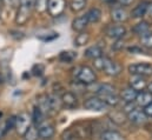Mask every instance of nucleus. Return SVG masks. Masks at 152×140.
<instances>
[{"label":"nucleus","instance_id":"c9c22d12","mask_svg":"<svg viewBox=\"0 0 152 140\" xmlns=\"http://www.w3.org/2000/svg\"><path fill=\"white\" fill-rule=\"evenodd\" d=\"M129 51H130V52H137V53H143V51H142L140 48H138V47H131V48H129Z\"/></svg>","mask_w":152,"mask_h":140},{"label":"nucleus","instance_id":"1a4fd4ad","mask_svg":"<svg viewBox=\"0 0 152 140\" xmlns=\"http://www.w3.org/2000/svg\"><path fill=\"white\" fill-rule=\"evenodd\" d=\"M130 87H132L137 92H140L148 87V81H146L145 77H143V75L132 74V77L130 79Z\"/></svg>","mask_w":152,"mask_h":140},{"label":"nucleus","instance_id":"4c0bfd02","mask_svg":"<svg viewBox=\"0 0 152 140\" xmlns=\"http://www.w3.org/2000/svg\"><path fill=\"white\" fill-rule=\"evenodd\" d=\"M146 88H148V91L152 94V81L150 82V84H148V87H146Z\"/></svg>","mask_w":152,"mask_h":140},{"label":"nucleus","instance_id":"9b49d317","mask_svg":"<svg viewBox=\"0 0 152 140\" xmlns=\"http://www.w3.org/2000/svg\"><path fill=\"white\" fill-rule=\"evenodd\" d=\"M30 15H31V8H27L25 6H21L19 7L18 12H17V17H15V23L18 25H24L27 23V20L30 19Z\"/></svg>","mask_w":152,"mask_h":140},{"label":"nucleus","instance_id":"393cba45","mask_svg":"<svg viewBox=\"0 0 152 140\" xmlns=\"http://www.w3.org/2000/svg\"><path fill=\"white\" fill-rule=\"evenodd\" d=\"M88 40H90V34L88 33H86V32H79V34L76 36V39H75V45L77 46H83V45H85V44H87L88 42Z\"/></svg>","mask_w":152,"mask_h":140},{"label":"nucleus","instance_id":"39448f33","mask_svg":"<svg viewBox=\"0 0 152 140\" xmlns=\"http://www.w3.org/2000/svg\"><path fill=\"white\" fill-rule=\"evenodd\" d=\"M84 107L88 111H94V112H102L106 109L109 106L104 103L99 97H91L84 101Z\"/></svg>","mask_w":152,"mask_h":140},{"label":"nucleus","instance_id":"f257e3e1","mask_svg":"<svg viewBox=\"0 0 152 140\" xmlns=\"http://www.w3.org/2000/svg\"><path fill=\"white\" fill-rule=\"evenodd\" d=\"M94 67L96 70L104 72L109 77H117L121 72L120 65L107 57H100L94 59Z\"/></svg>","mask_w":152,"mask_h":140},{"label":"nucleus","instance_id":"6e6552de","mask_svg":"<svg viewBox=\"0 0 152 140\" xmlns=\"http://www.w3.org/2000/svg\"><path fill=\"white\" fill-rule=\"evenodd\" d=\"M39 138L42 140H50L54 136V126L48 122H42L38 126Z\"/></svg>","mask_w":152,"mask_h":140},{"label":"nucleus","instance_id":"6ab92c4d","mask_svg":"<svg viewBox=\"0 0 152 140\" xmlns=\"http://www.w3.org/2000/svg\"><path fill=\"white\" fill-rule=\"evenodd\" d=\"M84 55L86 57V58H88V59H97V58H100V57H103V50L99 47V46H91V47H88L87 50H85V53H84Z\"/></svg>","mask_w":152,"mask_h":140},{"label":"nucleus","instance_id":"f3484780","mask_svg":"<svg viewBox=\"0 0 152 140\" xmlns=\"http://www.w3.org/2000/svg\"><path fill=\"white\" fill-rule=\"evenodd\" d=\"M137 91H134L132 87H127L124 88L120 93V98L125 101V103H133L136 101V97H137Z\"/></svg>","mask_w":152,"mask_h":140},{"label":"nucleus","instance_id":"c756f323","mask_svg":"<svg viewBox=\"0 0 152 140\" xmlns=\"http://www.w3.org/2000/svg\"><path fill=\"white\" fill-rule=\"evenodd\" d=\"M20 5L27 8H32L33 6H36V0H20Z\"/></svg>","mask_w":152,"mask_h":140},{"label":"nucleus","instance_id":"f704fd0d","mask_svg":"<svg viewBox=\"0 0 152 140\" xmlns=\"http://www.w3.org/2000/svg\"><path fill=\"white\" fill-rule=\"evenodd\" d=\"M118 2L120 5H123V6H129V5H131L133 2V0H118Z\"/></svg>","mask_w":152,"mask_h":140},{"label":"nucleus","instance_id":"2eb2a0df","mask_svg":"<svg viewBox=\"0 0 152 140\" xmlns=\"http://www.w3.org/2000/svg\"><path fill=\"white\" fill-rule=\"evenodd\" d=\"M88 25V20L86 18V15H81V17H78L76 18L73 21H72V28L73 31L76 32H83Z\"/></svg>","mask_w":152,"mask_h":140},{"label":"nucleus","instance_id":"7c9ffc66","mask_svg":"<svg viewBox=\"0 0 152 140\" xmlns=\"http://www.w3.org/2000/svg\"><path fill=\"white\" fill-rule=\"evenodd\" d=\"M20 2V0H4V4L11 8H14L18 6V4Z\"/></svg>","mask_w":152,"mask_h":140},{"label":"nucleus","instance_id":"473e14b6","mask_svg":"<svg viewBox=\"0 0 152 140\" xmlns=\"http://www.w3.org/2000/svg\"><path fill=\"white\" fill-rule=\"evenodd\" d=\"M144 112L148 117H152V101L146 107H144Z\"/></svg>","mask_w":152,"mask_h":140},{"label":"nucleus","instance_id":"79ce46f5","mask_svg":"<svg viewBox=\"0 0 152 140\" xmlns=\"http://www.w3.org/2000/svg\"><path fill=\"white\" fill-rule=\"evenodd\" d=\"M0 118H1V112H0Z\"/></svg>","mask_w":152,"mask_h":140},{"label":"nucleus","instance_id":"aec40b11","mask_svg":"<svg viewBox=\"0 0 152 140\" xmlns=\"http://www.w3.org/2000/svg\"><path fill=\"white\" fill-rule=\"evenodd\" d=\"M99 98L102 100H104V103L107 106H117L119 104V101H120V98L115 94V92H113V93H107V94H103Z\"/></svg>","mask_w":152,"mask_h":140},{"label":"nucleus","instance_id":"412c9836","mask_svg":"<svg viewBox=\"0 0 152 140\" xmlns=\"http://www.w3.org/2000/svg\"><path fill=\"white\" fill-rule=\"evenodd\" d=\"M88 23H98L102 19V12L99 8H91L90 11H87V13L85 14Z\"/></svg>","mask_w":152,"mask_h":140},{"label":"nucleus","instance_id":"58836bf2","mask_svg":"<svg viewBox=\"0 0 152 140\" xmlns=\"http://www.w3.org/2000/svg\"><path fill=\"white\" fill-rule=\"evenodd\" d=\"M4 134V126H0V137Z\"/></svg>","mask_w":152,"mask_h":140},{"label":"nucleus","instance_id":"f8f14e48","mask_svg":"<svg viewBox=\"0 0 152 140\" xmlns=\"http://www.w3.org/2000/svg\"><path fill=\"white\" fill-rule=\"evenodd\" d=\"M61 103L67 108H76L78 106V99L72 92H66L61 96Z\"/></svg>","mask_w":152,"mask_h":140},{"label":"nucleus","instance_id":"4be33fe9","mask_svg":"<svg viewBox=\"0 0 152 140\" xmlns=\"http://www.w3.org/2000/svg\"><path fill=\"white\" fill-rule=\"evenodd\" d=\"M25 140H38L39 139V134H38V128L36 125H31L27 131L25 132V134L23 136Z\"/></svg>","mask_w":152,"mask_h":140},{"label":"nucleus","instance_id":"b1692460","mask_svg":"<svg viewBox=\"0 0 152 140\" xmlns=\"http://www.w3.org/2000/svg\"><path fill=\"white\" fill-rule=\"evenodd\" d=\"M44 112L39 108L38 106L37 107H34V109H33V115H32V121H33V124L36 125V126H39L40 124H42L45 120H44Z\"/></svg>","mask_w":152,"mask_h":140},{"label":"nucleus","instance_id":"2f4dec72","mask_svg":"<svg viewBox=\"0 0 152 140\" xmlns=\"http://www.w3.org/2000/svg\"><path fill=\"white\" fill-rule=\"evenodd\" d=\"M63 140H78V137L76 134H73L72 132H65L63 136Z\"/></svg>","mask_w":152,"mask_h":140},{"label":"nucleus","instance_id":"423d86ee","mask_svg":"<svg viewBox=\"0 0 152 140\" xmlns=\"http://www.w3.org/2000/svg\"><path fill=\"white\" fill-rule=\"evenodd\" d=\"M126 118H127L131 122H133V124H136V125H142V124H144V122L146 121L148 115L145 114L144 109H142V108H139V107H134V108H132L130 112L126 113Z\"/></svg>","mask_w":152,"mask_h":140},{"label":"nucleus","instance_id":"ea45409f","mask_svg":"<svg viewBox=\"0 0 152 140\" xmlns=\"http://www.w3.org/2000/svg\"><path fill=\"white\" fill-rule=\"evenodd\" d=\"M102 1H104V2H109V1H111V0H102Z\"/></svg>","mask_w":152,"mask_h":140},{"label":"nucleus","instance_id":"dca6fc26","mask_svg":"<svg viewBox=\"0 0 152 140\" xmlns=\"http://www.w3.org/2000/svg\"><path fill=\"white\" fill-rule=\"evenodd\" d=\"M148 8H149V2H140L132 9L131 17L132 18H143L148 13Z\"/></svg>","mask_w":152,"mask_h":140},{"label":"nucleus","instance_id":"bb28decb","mask_svg":"<svg viewBox=\"0 0 152 140\" xmlns=\"http://www.w3.org/2000/svg\"><path fill=\"white\" fill-rule=\"evenodd\" d=\"M140 44L148 48H152V32H146L140 35Z\"/></svg>","mask_w":152,"mask_h":140},{"label":"nucleus","instance_id":"4468645a","mask_svg":"<svg viewBox=\"0 0 152 140\" xmlns=\"http://www.w3.org/2000/svg\"><path fill=\"white\" fill-rule=\"evenodd\" d=\"M111 18H112V20L115 21V23H124V21L127 20L129 13H127L124 8L118 7V8L112 9V12H111Z\"/></svg>","mask_w":152,"mask_h":140},{"label":"nucleus","instance_id":"a19ab883","mask_svg":"<svg viewBox=\"0 0 152 140\" xmlns=\"http://www.w3.org/2000/svg\"><path fill=\"white\" fill-rule=\"evenodd\" d=\"M1 82H2V78L0 77V84H1Z\"/></svg>","mask_w":152,"mask_h":140},{"label":"nucleus","instance_id":"a878e982","mask_svg":"<svg viewBox=\"0 0 152 140\" xmlns=\"http://www.w3.org/2000/svg\"><path fill=\"white\" fill-rule=\"evenodd\" d=\"M76 58H77V53H75V52H70V51L61 52L60 55H59V59H60L63 63H72Z\"/></svg>","mask_w":152,"mask_h":140},{"label":"nucleus","instance_id":"20e7f679","mask_svg":"<svg viewBox=\"0 0 152 140\" xmlns=\"http://www.w3.org/2000/svg\"><path fill=\"white\" fill-rule=\"evenodd\" d=\"M66 7V1L65 0H47L46 4V9L52 17H58L60 15Z\"/></svg>","mask_w":152,"mask_h":140},{"label":"nucleus","instance_id":"f03ea898","mask_svg":"<svg viewBox=\"0 0 152 140\" xmlns=\"http://www.w3.org/2000/svg\"><path fill=\"white\" fill-rule=\"evenodd\" d=\"M75 71H77V73H75L77 80L84 85H91L97 80L94 71L88 66H79L75 69Z\"/></svg>","mask_w":152,"mask_h":140},{"label":"nucleus","instance_id":"e433bc0d","mask_svg":"<svg viewBox=\"0 0 152 140\" xmlns=\"http://www.w3.org/2000/svg\"><path fill=\"white\" fill-rule=\"evenodd\" d=\"M148 13H149V15H150V18L152 19V2L151 4H149V8H148Z\"/></svg>","mask_w":152,"mask_h":140},{"label":"nucleus","instance_id":"5701e85b","mask_svg":"<svg viewBox=\"0 0 152 140\" xmlns=\"http://www.w3.org/2000/svg\"><path fill=\"white\" fill-rule=\"evenodd\" d=\"M136 34H144V33H146V32H149L150 31V24L148 23V21H140V23H138L134 27H133V30H132Z\"/></svg>","mask_w":152,"mask_h":140},{"label":"nucleus","instance_id":"72a5a7b5","mask_svg":"<svg viewBox=\"0 0 152 140\" xmlns=\"http://www.w3.org/2000/svg\"><path fill=\"white\" fill-rule=\"evenodd\" d=\"M123 46H124V42H121V41H120V39H118V40H117V42L112 46V48H114V50H119V48H121Z\"/></svg>","mask_w":152,"mask_h":140},{"label":"nucleus","instance_id":"0eeeda50","mask_svg":"<svg viewBox=\"0 0 152 140\" xmlns=\"http://www.w3.org/2000/svg\"><path fill=\"white\" fill-rule=\"evenodd\" d=\"M129 72L131 74L136 75H143L148 77L152 74V66L148 63H138V64H132L129 66Z\"/></svg>","mask_w":152,"mask_h":140},{"label":"nucleus","instance_id":"7ed1b4c3","mask_svg":"<svg viewBox=\"0 0 152 140\" xmlns=\"http://www.w3.org/2000/svg\"><path fill=\"white\" fill-rule=\"evenodd\" d=\"M31 121H32V118L27 113H20L18 117H15L14 128L17 130L18 134L24 136L27 128L31 126Z\"/></svg>","mask_w":152,"mask_h":140},{"label":"nucleus","instance_id":"c85d7f7f","mask_svg":"<svg viewBox=\"0 0 152 140\" xmlns=\"http://www.w3.org/2000/svg\"><path fill=\"white\" fill-rule=\"evenodd\" d=\"M110 117L112 118L111 120L114 121V122H117V124H118V119H119V122H120V124H124V122L126 121V118L124 117V114H123V113L120 114V117H117V112H114L113 114H110Z\"/></svg>","mask_w":152,"mask_h":140},{"label":"nucleus","instance_id":"cd10ccee","mask_svg":"<svg viewBox=\"0 0 152 140\" xmlns=\"http://www.w3.org/2000/svg\"><path fill=\"white\" fill-rule=\"evenodd\" d=\"M86 5V0H72L71 1V8L75 12L81 11Z\"/></svg>","mask_w":152,"mask_h":140},{"label":"nucleus","instance_id":"9d476101","mask_svg":"<svg viewBox=\"0 0 152 140\" xmlns=\"http://www.w3.org/2000/svg\"><path fill=\"white\" fill-rule=\"evenodd\" d=\"M126 33V30L124 26H120V25H112L110 27H107L106 30V34L109 35L110 38H112L114 40H118V39H121Z\"/></svg>","mask_w":152,"mask_h":140},{"label":"nucleus","instance_id":"a211bd4d","mask_svg":"<svg viewBox=\"0 0 152 140\" xmlns=\"http://www.w3.org/2000/svg\"><path fill=\"white\" fill-rule=\"evenodd\" d=\"M99 140H126L125 137L119 133L118 131H112V130H109V131H105L100 134V138Z\"/></svg>","mask_w":152,"mask_h":140},{"label":"nucleus","instance_id":"ddd939ff","mask_svg":"<svg viewBox=\"0 0 152 140\" xmlns=\"http://www.w3.org/2000/svg\"><path fill=\"white\" fill-rule=\"evenodd\" d=\"M152 101V94L148 91H140L137 93V97H136V103L139 107H146Z\"/></svg>","mask_w":152,"mask_h":140}]
</instances>
